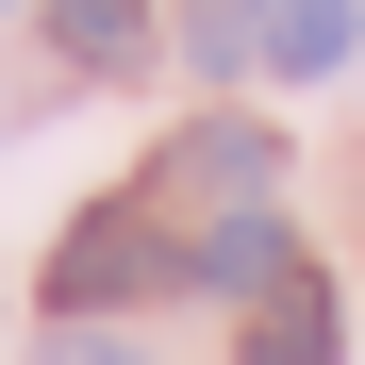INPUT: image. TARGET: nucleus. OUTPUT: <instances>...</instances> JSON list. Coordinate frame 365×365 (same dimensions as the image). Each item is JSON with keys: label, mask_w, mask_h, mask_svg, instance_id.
Here are the masks:
<instances>
[{"label": "nucleus", "mask_w": 365, "mask_h": 365, "mask_svg": "<svg viewBox=\"0 0 365 365\" xmlns=\"http://www.w3.org/2000/svg\"><path fill=\"white\" fill-rule=\"evenodd\" d=\"M349 349V299L316 282V266H282L266 299H250V365H332Z\"/></svg>", "instance_id": "obj_3"}, {"label": "nucleus", "mask_w": 365, "mask_h": 365, "mask_svg": "<svg viewBox=\"0 0 365 365\" xmlns=\"http://www.w3.org/2000/svg\"><path fill=\"white\" fill-rule=\"evenodd\" d=\"M299 250H282V216H216L200 232V250H182V282H200V299H266Z\"/></svg>", "instance_id": "obj_4"}, {"label": "nucleus", "mask_w": 365, "mask_h": 365, "mask_svg": "<svg viewBox=\"0 0 365 365\" xmlns=\"http://www.w3.org/2000/svg\"><path fill=\"white\" fill-rule=\"evenodd\" d=\"M182 50L232 83V67H266V0H182Z\"/></svg>", "instance_id": "obj_7"}, {"label": "nucleus", "mask_w": 365, "mask_h": 365, "mask_svg": "<svg viewBox=\"0 0 365 365\" xmlns=\"http://www.w3.org/2000/svg\"><path fill=\"white\" fill-rule=\"evenodd\" d=\"M166 182H182V200H232V216H266V182H282V133H266V116H200V133L166 150Z\"/></svg>", "instance_id": "obj_2"}, {"label": "nucleus", "mask_w": 365, "mask_h": 365, "mask_svg": "<svg viewBox=\"0 0 365 365\" xmlns=\"http://www.w3.org/2000/svg\"><path fill=\"white\" fill-rule=\"evenodd\" d=\"M50 365H116V349H83V332H67V349H50Z\"/></svg>", "instance_id": "obj_8"}, {"label": "nucleus", "mask_w": 365, "mask_h": 365, "mask_svg": "<svg viewBox=\"0 0 365 365\" xmlns=\"http://www.w3.org/2000/svg\"><path fill=\"white\" fill-rule=\"evenodd\" d=\"M150 282H182V250H166L133 200H116V216H83L67 250H50V299H67V316H116V299H150Z\"/></svg>", "instance_id": "obj_1"}, {"label": "nucleus", "mask_w": 365, "mask_h": 365, "mask_svg": "<svg viewBox=\"0 0 365 365\" xmlns=\"http://www.w3.org/2000/svg\"><path fill=\"white\" fill-rule=\"evenodd\" d=\"M50 34H67V67H133L150 50V0H50Z\"/></svg>", "instance_id": "obj_6"}, {"label": "nucleus", "mask_w": 365, "mask_h": 365, "mask_svg": "<svg viewBox=\"0 0 365 365\" xmlns=\"http://www.w3.org/2000/svg\"><path fill=\"white\" fill-rule=\"evenodd\" d=\"M349 50H365V0H266V67H282V83L349 67Z\"/></svg>", "instance_id": "obj_5"}]
</instances>
